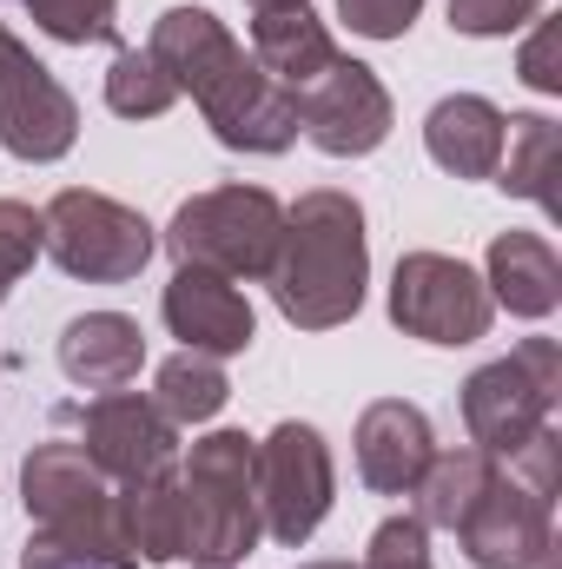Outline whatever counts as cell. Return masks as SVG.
<instances>
[{
    "mask_svg": "<svg viewBox=\"0 0 562 569\" xmlns=\"http://www.w3.org/2000/svg\"><path fill=\"white\" fill-rule=\"evenodd\" d=\"M543 0H450V27L470 33V40H496V33H516L523 20H536Z\"/></svg>",
    "mask_w": 562,
    "mask_h": 569,
    "instance_id": "obj_28",
    "label": "cell"
},
{
    "mask_svg": "<svg viewBox=\"0 0 562 569\" xmlns=\"http://www.w3.org/2000/svg\"><path fill=\"white\" fill-rule=\"evenodd\" d=\"M145 53L172 73L179 93L199 100L205 127L232 152H284V146L298 140V100L259 73V60H245V47L205 7L159 13Z\"/></svg>",
    "mask_w": 562,
    "mask_h": 569,
    "instance_id": "obj_1",
    "label": "cell"
},
{
    "mask_svg": "<svg viewBox=\"0 0 562 569\" xmlns=\"http://www.w3.org/2000/svg\"><path fill=\"white\" fill-rule=\"evenodd\" d=\"M80 140V107L73 93L0 27V146L27 166H47Z\"/></svg>",
    "mask_w": 562,
    "mask_h": 569,
    "instance_id": "obj_13",
    "label": "cell"
},
{
    "mask_svg": "<svg viewBox=\"0 0 562 569\" xmlns=\"http://www.w3.org/2000/svg\"><path fill=\"white\" fill-rule=\"evenodd\" d=\"M490 305L516 311V318H550L562 305V259L550 239L536 232H503L490 246Z\"/></svg>",
    "mask_w": 562,
    "mask_h": 569,
    "instance_id": "obj_19",
    "label": "cell"
},
{
    "mask_svg": "<svg viewBox=\"0 0 562 569\" xmlns=\"http://www.w3.org/2000/svg\"><path fill=\"white\" fill-rule=\"evenodd\" d=\"M20 497L33 517L20 569H140L120 483L100 477L80 443H33L20 463Z\"/></svg>",
    "mask_w": 562,
    "mask_h": 569,
    "instance_id": "obj_2",
    "label": "cell"
},
{
    "mask_svg": "<svg viewBox=\"0 0 562 569\" xmlns=\"http://www.w3.org/2000/svg\"><path fill=\"white\" fill-rule=\"evenodd\" d=\"M27 13L67 40V47H87V40H120V0H27Z\"/></svg>",
    "mask_w": 562,
    "mask_h": 569,
    "instance_id": "obj_25",
    "label": "cell"
},
{
    "mask_svg": "<svg viewBox=\"0 0 562 569\" xmlns=\"http://www.w3.org/2000/svg\"><path fill=\"white\" fill-rule=\"evenodd\" d=\"M490 470H496V457H483L476 443L470 450H436L430 457V470L418 477V497L423 510H418V523L423 530H456V517L470 510V497L490 483Z\"/></svg>",
    "mask_w": 562,
    "mask_h": 569,
    "instance_id": "obj_22",
    "label": "cell"
},
{
    "mask_svg": "<svg viewBox=\"0 0 562 569\" xmlns=\"http://www.w3.org/2000/svg\"><path fill=\"white\" fill-rule=\"evenodd\" d=\"M291 100H298V133L318 152H331V159H364V152H378L391 140V93H384V80L364 60L338 53Z\"/></svg>",
    "mask_w": 562,
    "mask_h": 569,
    "instance_id": "obj_12",
    "label": "cell"
},
{
    "mask_svg": "<svg viewBox=\"0 0 562 569\" xmlns=\"http://www.w3.org/2000/svg\"><path fill=\"white\" fill-rule=\"evenodd\" d=\"M185 557L192 563H239L259 550L265 517H259V443L245 430H212L192 443L185 470Z\"/></svg>",
    "mask_w": 562,
    "mask_h": 569,
    "instance_id": "obj_4",
    "label": "cell"
},
{
    "mask_svg": "<svg viewBox=\"0 0 562 569\" xmlns=\"http://www.w3.org/2000/svg\"><path fill=\"white\" fill-rule=\"evenodd\" d=\"M172 100H179V87H172V73H165L152 53H140V47H120V53H113L107 107H113L120 120H159Z\"/></svg>",
    "mask_w": 562,
    "mask_h": 569,
    "instance_id": "obj_24",
    "label": "cell"
},
{
    "mask_svg": "<svg viewBox=\"0 0 562 569\" xmlns=\"http://www.w3.org/2000/svg\"><path fill=\"white\" fill-rule=\"evenodd\" d=\"M199 569H232V563H199Z\"/></svg>",
    "mask_w": 562,
    "mask_h": 569,
    "instance_id": "obj_33",
    "label": "cell"
},
{
    "mask_svg": "<svg viewBox=\"0 0 562 569\" xmlns=\"http://www.w3.org/2000/svg\"><path fill=\"white\" fill-rule=\"evenodd\" d=\"M391 318L423 345H476L490 331L496 305H490V284L463 259L411 252V259H398V279H391Z\"/></svg>",
    "mask_w": 562,
    "mask_h": 569,
    "instance_id": "obj_9",
    "label": "cell"
},
{
    "mask_svg": "<svg viewBox=\"0 0 562 569\" xmlns=\"http://www.w3.org/2000/svg\"><path fill=\"white\" fill-rule=\"evenodd\" d=\"M120 510H127V537H133V550L145 563H179L185 557V490H179L172 470L120 490Z\"/></svg>",
    "mask_w": 562,
    "mask_h": 569,
    "instance_id": "obj_21",
    "label": "cell"
},
{
    "mask_svg": "<svg viewBox=\"0 0 562 569\" xmlns=\"http://www.w3.org/2000/svg\"><path fill=\"white\" fill-rule=\"evenodd\" d=\"M33 259H40V212L20 199H0V298L20 284Z\"/></svg>",
    "mask_w": 562,
    "mask_h": 569,
    "instance_id": "obj_26",
    "label": "cell"
},
{
    "mask_svg": "<svg viewBox=\"0 0 562 569\" xmlns=\"http://www.w3.org/2000/svg\"><path fill=\"white\" fill-rule=\"evenodd\" d=\"M225 398H232V385H225L219 358H205V351H179V358L159 365L152 405L165 411V425H205V418H219Z\"/></svg>",
    "mask_w": 562,
    "mask_h": 569,
    "instance_id": "obj_23",
    "label": "cell"
},
{
    "mask_svg": "<svg viewBox=\"0 0 562 569\" xmlns=\"http://www.w3.org/2000/svg\"><path fill=\"white\" fill-rule=\"evenodd\" d=\"M436 457V437H430V418L404 398H384L358 418V477L378 490V497H411L418 477Z\"/></svg>",
    "mask_w": 562,
    "mask_h": 569,
    "instance_id": "obj_15",
    "label": "cell"
},
{
    "mask_svg": "<svg viewBox=\"0 0 562 569\" xmlns=\"http://www.w3.org/2000/svg\"><path fill=\"white\" fill-rule=\"evenodd\" d=\"M503 127H510V120H503L490 100L450 93V100L430 107L423 146H430V159H436L443 172H456V179H490L496 159H503Z\"/></svg>",
    "mask_w": 562,
    "mask_h": 569,
    "instance_id": "obj_18",
    "label": "cell"
},
{
    "mask_svg": "<svg viewBox=\"0 0 562 569\" xmlns=\"http://www.w3.org/2000/svg\"><path fill=\"white\" fill-rule=\"evenodd\" d=\"M516 73H523L536 93H562V27H556V20H543V27L530 33V47H523Z\"/></svg>",
    "mask_w": 562,
    "mask_h": 569,
    "instance_id": "obj_30",
    "label": "cell"
},
{
    "mask_svg": "<svg viewBox=\"0 0 562 569\" xmlns=\"http://www.w3.org/2000/svg\"><path fill=\"white\" fill-rule=\"evenodd\" d=\"M418 7L423 0H338V13L351 20V33H364V40H398V33H411Z\"/></svg>",
    "mask_w": 562,
    "mask_h": 569,
    "instance_id": "obj_29",
    "label": "cell"
},
{
    "mask_svg": "<svg viewBox=\"0 0 562 569\" xmlns=\"http://www.w3.org/2000/svg\"><path fill=\"white\" fill-rule=\"evenodd\" d=\"M371 279V246H364V206L351 192H304L284 212V239L272 259V305L298 331H331L358 318Z\"/></svg>",
    "mask_w": 562,
    "mask_h": 569,
    "instance_id": "obj_3",
    "label": "cell"
},
{
    "mask_svg": "<svg viewBox=\"0 0 562 569\" xmlns=\"http://www.w3.org/2000/svg\"><path fill=\"white\" fill-rule=\"evenodd\" d=\"M358 569H430V530H423L418 517L378 523V537H371V550H364Z\"/></svg>",
    "mask_w": 562,
    "mask_h": 569,
    "instance_id": "obj_27",
    "label": "cell"
},
{
    "mask_svg": "<svg viewBox=\"0 0 562 569\" xmlns=\"http://www.w3.org/2000/svg\"><path fill=\"white\" fill-rule=\"evenodd\" d=\"M331 510V450L311 425H279L259 443V517L265 537L298 550L318 537Z\"/></svg>",
    "mask_w": 562,
    "mask_h": 569,
    "instance_id": "obj_11",
    "label": "cell"
},
{
    "mask_svg": "<svg viewBox=\"0 0 562 569\" xmlns=\"http://www.w3.org/2000/svg\"><path fill=\"white\" fill-rule=\"evenodd\" d=\"M252 7H284V0H252Z\"/></svg>",
    "mask_w": 562,
    "mask_h": 569,
    "instance_id": "obj_32",
    "label": "cell"
},
{
    "mask_svg": "<svg viewBox=\"0 0 562 569\" xmlns=\"http://www.w3.org/2000/svg\"><path fill=\"white\" fill-rule=\"evenodd\" d=\"M562 398V351L556 338H523L510 358L483 365L463 385V425L483 457H516L536 430H550V411Z\"/></svg>",
    "mask_w": 562,
    "mask_h": 569,
    "instance_id": "obj_6",
    "label": "cell"
},
{
    "mask_svg": "<svg viewBox=\"0 0 562 569\" xmlns=\"http://www.w3.org/2000/svg\"><path fill=\"white\" fill-rule=\"evenodd\" d=\"M145 365V331L127 311H87L60 331V371L87 391H127Z\"/></svg>",
    "mask_w": 562,
    "mask_h": 569,
    "instance_id": "obj_16",
    "label": "cell"
},
{
    "mask_svg": "<svg viewBox=\"0 0 562 569\" xmlns=\"http://www.w3.org/2000/svg\"><path fill=\"white\" fill-rule=\"evenodd\" d=\"M463 543V557L476 569H550L556 557V523H550V497H536L516 470H490V483L470 497V510L450 530Z\"/></svg>",
    "mask_w": 562,
    "mask_h": 569,
    "instance_id": "obj_8",
    "label": "cell"
},
{
    "mask_svg": "<svg viewBox=\"0 0 562 569\" xmlns=\"http://www.w3.org/2000/svg\"><path fill=\"white\" fill-rule=\"evenodd\" d=\"M60 425L80 430L87 463L100 477H113L120 490L172 470V450H179V437H172L179 425H165V411L152 398H140V391H100L93 405H67Z\"/></svg>",
    "mask_w": 562,
    "mask_h": 569,
    "instance_id": "obj_10",
    "label": "cell"
},
{
    "mask_svg": "<svg viewBox=\"0 0 562 569\" xmlns=\"http://www.w3.org/2000/svg\"><path fill=\"white\" fill-rule=\"evenodd\" d=\"M304 569H358V563H304Z\"/></svg>",
    "mask_w": 562,
    "mask_h": 569,
    "instance_id": "obj_31",
    "label": "cell"
},
{
    "mask_svg": "<svg viewBox=\"0 0 562 569\" xmlns=\"http://www.w3.org/2000/svg\"><path fill=\"white\" fill-rule=\"evenodd\" d=\"M152 226H145L133 206L107 199V192H87V186H67L47 199L40 212V252H53L60 272L87 284H127L145 272L152 259Z\"/></svg>",
    "mask_w": 562,
    "mask_h": 569,
    "instance_id": "obj_7",
    "label": "cell"
},
{
    "mask_svg": "<svg viewBox=\"0 0 562 569\" xmlns=\"http://www.w3.org/2000/svg\"><path fill=\"white\" fill-rule=\"evenodd\" d=\"M165 325L172 338H185V351H205V358H232L259 338V318L245 305V291L219 272H199V266H179L165 284Z\"/></svg>",
    "mask_w": 562,
    "mask_h": 569,
    "instance_id": "obj_14",
    "label": "cell"
},
{
    "mask_svg": "<svg viewBox=\"0 0 562 569\" xmlns=\"http://www.w3.org/2000/svg\"><path fill=\"white\" fill-rule=\"evenodd\" d=\"M252 60H259V73L272 87L298 93V87H311L338 60V47H331L324 20L304 0H284V7H259V20H252Z\"/></svg>",
    "mask_w": 562,
    "mask_h": 569,
    "instance_id": "obj_17",
    "label": "cell"
},
{
    "mask_svg": "<svg viewBox=\"0 0 562 569\" xmlns=\"http://www.w3.org/2000/svg\"><path fill=\"white\" fill-rule=\"evenodd\" d=\"M503 192H516V199H536L543 212H562V133L556 120H543V113H523V120H510L503 127V159H496V172H490Z\"/></svg>",
    "mask_w": 562,
    "mask_h": 569,
    "instance_id": "obj_20",
    "label": "cell"
},
{
    "mask_svg": "<svg viewBox=\"0 0 562 569\" xmlns=\"http://www.w3.org/2000/svg\"><path fill=\"white\" fill-rule=\"evenodd\" d=\"M284 239V206L265 186H219L172 212L165 246L179 266L219 272V279H265Z\"/></svg>",
    "mask_w": 562,
    "mask_h": 569,
    "instance_id": "obj_5",
    "label": "cell"
}]
</instances>
